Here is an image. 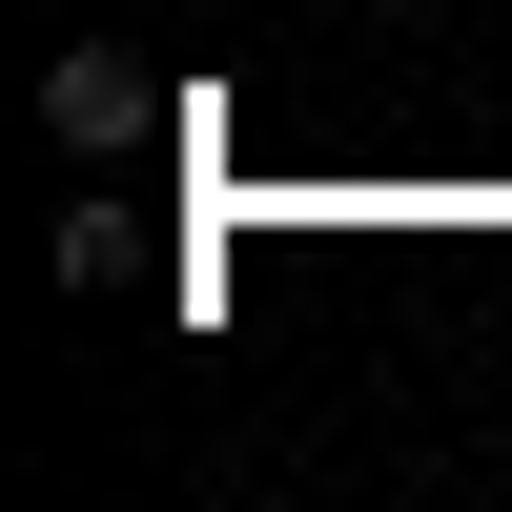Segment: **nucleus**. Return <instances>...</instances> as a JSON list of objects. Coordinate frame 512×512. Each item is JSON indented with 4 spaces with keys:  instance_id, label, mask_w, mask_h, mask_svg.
<instances>
[{
    "instance_id": "nucleus-1",
    "label": "nucleus",
    "mask_w": 512,
    "mask_h": 512,
    "mask_svg": "<svg viewBox=\"0 0 512 512\" xmlns=\"http://www.w3.org/2000/svg\"><path fill=\"white\" fill-rule=\"evenodd\" d=\"M123 123H144L123 41H62V62H41V144H123Z\"/></svg>"
}]
</instances>
